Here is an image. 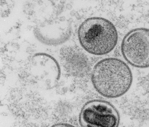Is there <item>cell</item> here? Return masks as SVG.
Returning <instances> with one entry per match:
<instances>
[{
  "label": "cell",
  "mask_w": 149,
  "mask_h": 127,
  "mask_svg": "<svg viewBox=\"0 0 149 127\" xmlns=\"http://www.w3.org/2000/svg\"><path fill=\"white\" fill-rule=\"evenodd\" d=\"M82 48L93 55L102 56L111 52L117 45L118 34L114 24L101 17L88 18L78 30Z\"/></svg>",
  "instance_id": "cell-2"
},
{
  "label": "cell",
  "mask_w": 149,
  "mask_h": 127,
  "mask_svg": "<svg viewBox=\"0 0 149 127\" xmlns=\"http://www.w3.org/2000/svg\"><path fill=\"white\" fill-rule=\"evenodd\" d=\"M124 59L132 66L149 68V29H132L124 36L121 46Z\"/></svg>",
  "instance_id": "cell-4"
},
{
  "label": "cell",
  "mask_w": 149,
  "mask_h": 127,
  "mask_svg": "<svg viewBox=\"0 0 149 127\" xmlns=\"http://www.w3.org/2000/svg\"><path fill=\"white\" fill-rule=\"evenodd\" d=\"M51 127H75L71 124L66 123H59L53 124Z\"/></svg>",
  "instance_id": "cell-5"
},
{
  "label": "cell",
  "mask_w": 149,
  "mask_h": 127,
  "mask_svg": "<svg viewBox=\"0 0 149 127\" xmlns=\"http://www.w3.org/2000/svg\"><path fill=\"white\" fill-rule=\"evenodd\" d=\"M132 81V73L128 64L115 57L100 60L91 74L94 88L107 99H116L124 95L130 88Z\"/></svg>",
  "instance_id": "cell-1"
},
{
  "label": "cell",
  "mask_w": 149,
  "mask_h": 127,
  "mask_svg": "<svg viewBox=\"0 0 149 127\" xmlns=\"http://www.w3.org/2000/svg\"><path fill=\"white\" fill-rule=\"evenodd\" d=\"M120 120L117 109L110 102L100 99L87 102L79 114L82 127H118Z\"/></svg>",
  "instance_id": "cell-3"
}]
</instances>
